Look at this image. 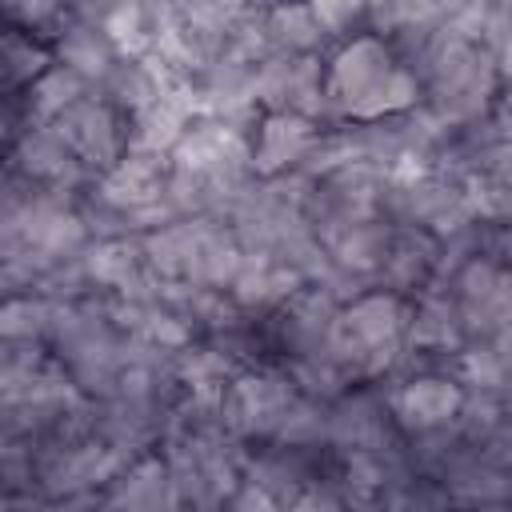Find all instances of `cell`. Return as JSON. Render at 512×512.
<instances>
[{"label": "cell", "mask_w": 512, "mask_h": 512, "mask_svg": "<svg viewBox=\"0 0 512 512\" xmlns=\"http://www.w3.org/2000/svg\"><path fill=\"white\" fill-rule=\"evenodd\" d=\"M324 104L328 120L352 124V120H380L420 108V80L400 68L388 40L380 36H352L324 56Z\"/></svg>", "instance_id": "obj_1"}, {"label": "cell", "mask_w": 512, "mask_h": 512, "mask_svg": "<svg viewBox=\"0 0 512 512\" xmlns=\"http://www.w3.org/2000/svg\"><path fill=\"white\" fill-rule=\"evenodd\" d=\"M508 76L476 40L448 32L420 80V108L444 128L484 120L508 96Z\"/></svg>", "instance_id": "obj_2"}, {"label": "cell", "mask_w": 512, "mask_h": 512, "mask_svg": "<svg viewBox=\"0 0 512 512\" xmlns=\"http://www.w3.org/2000/svg\"><path fill=\"white\" fill-rule=\"evenodd\" d=\"M292 396H296V388L288 384L280 364L240 368L228 380V388L220 392V424L244 448L264 444V440H272V432H276L284 408L292 404Z\"/></svg>", "instance_id": "obj_3"}, {"label": "cell", "mask_w": 512, "mask_h": 512, "mask_svg": "<svg viewBox=\"0 0 512 512\" xmlns=\"http://www.w3.org/2000/svg\"><path fill=\"white\" fill-rule=\"evenodd\" d=\"M176 408V404H172ZM168 404L144 400L136 392H112L104 400H84V436L96 440L100 448L132 460L144 452H156L168 432Z\"/></svg>", "instance_id": "obj_4"}, {"label": "cell", "mask_w": 512, "mask_h": 512, "mask_svg": "<svg viewBox=\"0 0 512 512\" xmlns=\"http://www.w3.org/2000/svg\"><path fill=\"white\" fill-rule=\"evenodd\" d=\"M440 288L452 296L468 340H504L508 336V324H512V276H508V264H496L488 256H472Z\"/></svg>", "instance_id": "obj_5"}, {"label": "cell", "mask_w": 512, "mask_h": 512, "mask_svg": "<svg viewBox=\"0 0 512 512\" xmlns=\"http://www.w3.org/2000/svg\"><path fill=\"white\" fill-rule=\"evenodd\" d=\"M120 464H124V456L100 448L84 432L60 436V440H44V444H36V480H32V488L44 500L100 492L120 472Z\"/></svg>", "instance_id": "obj_6"}, {"label": "cell", "mask_w": 512, "mask_h": 512, "mask_svg": "<svg viewBox=\"0 0 512 512\" xmlns=\"http://www.w3.org/2000/svg\"><path fill=\"white\" fill-rule=\"evenodd\" d=\"M256 108L292 112L312 120L316 128H332L324 104V56H292V52L264 56L256 64Z\"/></svg>", "instance_id": "obj_7"}, {"label": "cell", "mask_w": 512, "mask_h": 512, "mask_svg": "<svg viewBox=\"0 0 512 512\" xmlns=\"http://www.w3.org/2000/svg\"><path fill=\"white\" fill-rule=\"evenodd\" d=\"M380 388H384L388 412L404 436L456 424L460 404H464V388L456 384L452 372H440V368H408Z\"/></svg>", "instance_id": "obj_8"}, {"label": "cell", "mask_w": 512, "mask_h": 512, "mask_svg": "<svg viewBox=\"0 0 512 512\" xmlns=\"http://www.w3.org/2000/svg\"><path fill=\"white\" fill-rule=\"evenodd\" d=\"M404 444L380 384H352L328 404V452H392Z\"/></svg>", "instance_id": "obj_9"}, {"label": "cell", "mask_w": 512, "mask_h": 512, "mask_svg": "<svg viewBox=\"0 0 512 512\" xmlns=\"http://www.w3.org/2000/svg\"><path fill=\"white\" fill-rule=\"evenodd\" d=\"M336 304L312 288L292 292L272 316H264V336H268V352L272 364H288V360H308L328 352L332 344V328H336Z\"/></svg>", "instance_id": "obj_10"}, {"label": "cell", "mask_w": 512, "mask_h": 512, "mask_svg": "<svg viewBox=\"0 0 512 512\" xmlns=\"http://www.w3.org/2000/svg\"><path fill=\"white\" fill-rule=\"evenodd\" d=\"M56 132L64 136L68 152L80 160V168L88 176L108 172L124 152H128V116L116 112L108 100H100L96 92H88L84 100H76L60 120Z\"/></svg>", "instance_id": "obj_11"}, {"label": "cell", "mask_w": 512, "mask_h": 512, "mask_svg": "<svg viewBox=\"0 0 512 512\" xmlns=\"http://www.w3.org/2000/svg\"><path fill=\"white\" fill-rule=\"evenodd\" d=\"M4 160H8V168L24 184L44 188V192H68V196H76L88 184V172L68 152V144L56 132V124H32V120H24L20 132L12 136Z\"/></svg>", "instance_id": "obj_12"}, {"label": "cell", "mask_w": 512, "mask_h": 512, "mask_svg": "<svg viewBox=\"0 0 512 512\" xmlns=\"http://www.w3.org/2000/svg\"><path fill=\"white\" fill-rule=\"evenodd\" d=\"M332 472V452H304V448H288L276 440L264 444H248L244 448V464H240V480L260 488L272 504H288L296 500L304 488L328 480Z\"/></svg>", "instance_id": "obj_13"}, {"label": "cell", "mask_w": 512, "mask_h": 512, "mask_svg": "<svg viewBox=\"0 0 512 512\" xmlns=\"http://www.w3.org/2000/svg\"><path fill=\"white\" fill-rule=\"evenodd\" d=\"M320 128L304 116L292 112H260L252 132H248V164L252 176L272 180V176H288L300 172L308 148L316 144Z\"/></svg>", "instance_id": "obj_14"}, {"label": "cell", "mask_w": 512, "mask_h": 512, "mask_svg": "<svg viewBox=\"0 0 512 512\" xmlns=\"http://www.w3.org/2000/svg\"><path fill=\"white\" fill-rule=\"evenodd\" d=\"M100 500L120 512H180L176 484L160 452L124 460L120 472L100 488Z\"/></svg>", "instance_id": "obj_15"}, {"label": "cell", "mask_w": 512, "mask_h": 512, "mask_svg": "<svg viewBox=\"0 0 512 512\" xmlns=\"http://www.w3.org/2000/svg\"><path fill=\"white\" fill-rule=\"evenodd\" d=\"M176 84V76L148 52V56H120L112 64V72L96 84V96L108 100L116 112H124L128 120L136 112H144L148 104H156L160 96H168Z\"/></svg>", "instance_id": "obj_16"}, {"label": "cell", "mask_w": 512, "mask_h": 512, "mask_svg": "<svg viewBox=\"0 0 512 512\" xmlns=\"http://www.w3.org/2000/svg\"><path fill=\"white\" fill-rule=\"evenodd\" d=\"M376 288H388L404 300H416L420 292L436 288V236L420 228H396L392 252L376 272Z\"/></svg>", "instance_id": "obj_17"}, {"label": "cell", "mask_w": 512, "mask_h": 512, "mask_svg": "<svg viewBox=\"0 0 512 512\" xmlns=\"http://www.w3.org/2000/svg\"><path fill=\"white\" fill-rule=\"evenodd\" d=\"M304 284H300V276L288 268V264H280V260H272V256H248L244 252V260H240V268H236V276H232V284H228V300L240 308V312H248V316H272L292 292H300Z\"/></svg>", "instance_id": "obj_18"}, {"label": "cell", "mask_w": 512, "mask_h": 512, "mask_svg": "<svg viewBox=\"0 0 512 512\" xmlns=\"http://www.w3.org/2000/svg\"><path fill=\"white\" fill-rule=\"evenodd\" d=\"M48 52H52L56 64H64L68 72H76L92 92H96V84L112 72V64L120 60V48L112 44V36H108L104 28H96V24L76 20L72 12H68V20H64V28H60V36L52 40Z\"/></svg>", "instance_id": "obj_19"}, {"label": "cell", "mask_w": 512, "mask_h": 512, "mask_svg": "<svg viewBox=\"0 0 512 512\" xmlns=\"http://www.w3.org/2000/svg\"><path fill=\"white\" fill-rule=\"evenodd\" d=\"M392 236H396V228L384 224L380 216H372V220H356V224L336 228L320 244H324V252L340 268H348V272H356V276H364V280L376 284V272L384 268V260L392 252Z\"/></svg>", "instance_id": "obj_20"}, {"label": "cell", "mask_w": 512, "mask_h": 512, "mask_svg": "<svg viewBox=\"0 0 512 512\" xmlns=\"http://www.w3.org/2000/svg\"><path fill=\"white\" fill-rule=\"evenodd\" d=\"M196 236H200V220H164L148 228L144 236H136V248H140L144 268L160 284H184L192 252H196Z\"/></svg>", "instance_id": "obj_21"}, {"label": "cell", "mask_w": 512, "mask_h": 512, "mask_svg": "<svg viewBox=\"0 0 512 512\" xmlns=\"http://www.w3.org/2000/svg\"><path fill=\"white\" fill-rule=\"evenodd\" d=\"M452 376L464 392H492V396H508V380H512V356H508V336L504 340H468L456 360H452Z\"/></svg>", "instance_id": "obj_22"}, {"label": "cell", "mask_w": 512, "mask_h": 512, "mask_svg": "<svg viewBox=\"0 0 512 512\" xmlns=\"http://www.w3.org/2000/svg\"><path fill=\"white\" fill-rule=\"evenodd\" d=\"M92 88L76 76V72H68L64 64H48L32 84H28V92L16 100V108H20V116L24 120H32V124H56L76 100H84Z\"/></svg>", "instance_id": "obj_23"}, {"label": "cell", "mask_w": 512, "mask_h": 512, "mask_svg": "<svg viewBox=\"0 0 512 512\" xmlns=\"http://www.w3.org/2000/svg\"><path fill=\"white\" fill-rule=\"evenodd\" d=\"M240 260H244V252H240V244L228 236V228L200 220V236H196V252H192V264H188V280H184V284L212 288V292H228V284H232Z\"/></svg>", "instance_id": "obj_24"}, {"label": "cell", "mask_w": 512, "mask_h": 512, "mask_svg": "<svg viewBox=\"0 0 512 512\" xmlns=\"http://www.w3.org/2000/svg\"><path fill=\"white\" fill-rule=\"evenodd\" d=\"M240 372L236 360H228L220 348L204 344V340H192L184 352H176L172 360V376H176V388L180 396H220L228 388V380Z\"/></svg>", "instance_id": "obj_25"}, {"label": "cell", "mask_w": 512, "mask_h": 512, "mask_svg": "<svg viewBox=\"0 0 512 512\" xmlns=\"http://www.w3.org/2000/svg\"><path fill=\"white\" fill-rule=\"evenodd\" d=\"M48 64H52V52L44 44L0 24V100H20Z\"/></svg>", "instance_id": "obj_26"}, {"label": "cell", "mask_w": 512, "mask_h": 512, "mask_svg": "<svg viewBox=\"0 0 512 512\" xmlns=\"http://www.w3.org/2000/svg\"><path fill=\"white\" fill-rule=\"evenodd\" d=\"M268 40L272 52L328 56V40L316 24L312 4H268Z\"/></svg>", "instance_id": "obj_27"}, {"label": "cell", "mask_w": 512, "mask_h": 512, "mask_svg": "<svg viewBox=\"0 0 512 512\" xmlns=\"http://www.w3.org/2000/svg\"><path fill=\"white\" fill-rule=\"evenodd\" d=\"M56 304L44 300L40 292H12L0 296V340L4 344H40L48 340Z\"/></svg>", "instance_id": "obj_28"}, {"label": "cell", "mask_w": 512, "mask_h": 512, "mask_svg": "<svg viewBox=\"0 0 512 512\" xmlns=\"http://www.w3.org/2000/svg\"><path fill=\"white\" fill-rule=\"evenodd\" d=\"M272 440L288 444V448H304V452H324L328 448V404L308 400V396H292Z\"/></svg>", "instance_id": "obj_29"}, {"label": "cell", "mask_w": 512, "mask_h": 512, "mask_svg": "<svg viewBox=\"0 0 512 512\" xmlns=\"http://www.w3.org/2000/svg\"><path fill=\"white\" fill-rule=\"evenodd\" d=\"M380 512H456L448 492L432 480V476H416L404 472L396 484L384 488L380 496Z\"/></svg>", "instance_id": "obj_30"}, {"label": "cell", "mask_w": 512, "mask_h": 512, "mask_svg": "<svg viewBox=\"0 0 512 512\" xmlns=\"http://www.w3.org/2000/svg\"><path fill=\"white\" fill-rule=\"evenodd\" d=\"M64 20H68V4H48V0L0 4V24H8V28H16V32H24V36H32V40L44 44V48H52V40H56L60 28H64Z\"/></svg>", "instance_id": "obj_31"}, {"label": "cell", "mask_w": 512, "mask_h": 512, "mask_svg": "<svg viewBox=\"0 0 512 512\" xmlns=\"http://www.w3.org/2000/svg\"><path fill=\"white\" fill-rule=\"evenodd\" d=\"M48 360V348L40 344H4L0 340V400L20 392Z\"/></svg>", "instance_id": "obj_32"}, {"label": "cell", "mask_w": 512, "mask_h": 512, "mask_svg": "<svg viewBox=\"0 0 512 512\" xmlns=\"http://www.w3.org/2000/svg\"><path fill=\"white\" fill-rule=\"evenodd\" d=\"M312 12H316V24H320L328 48L368 32V4H328V0H320V4H312Z\"/></svg>", "instance_id": "obj_33"}, {"label": "cell", "mask_w": 512, "mask_h": 512, "mask_svg": "<svg viewBox=\"0 0 512 512\" xmlns=\"http://www.w3.org/2000/svg\"><path fill=\"white\" fill-rule=\"evenodd\" d=\"M280 512H348L344 508V500H340V492H336V484H328V480H320V484H312V488H304L296 500H288Z\"/></svg>", "instance_id": "obj_34"}, {"label": "cell", "mask_w": 512, "mask_h": 512, "mask_svg": "<svg viewBox=\"0 0 512 512\" xmlns=\"http://www.w3.org/2000/svg\"><path fill=\"white\" fill-rule=\"evenodd\" d=\"M220 512H280V504H272L260 488H252V484H236V492L224 500V508Z\"/></svg>", "instance_id": "obj_35"}, {"label": "cell", "mask_w": 512, "mask_h": 512, "mask_svg": "<svg viewBox=\"0 0 512 512\" xmlns=\"http://www.w3.org/2000/svg\"><path fill=\"white\" fill-rule=\"evenodd\" d=\"M20 124H24V116H20V108H16V100H0V156L8 152V144H12V136L20 132Z\"/></svg>", "instance_id": "obj_36"}, {"label": "cell", "mask_w": 512, "mask_h": 512, "mask_svg": "<svg viewBox=\"0 0 512 512\" xmlns=\"http://www.w3.org/2000/svg\"><path fill=\"white\" fill-rule=\"evenodd\" d=\"M480 512H508V504L504 508H480Z\"/></svg>", "instance_id": "obj_37"}]
</instances>
